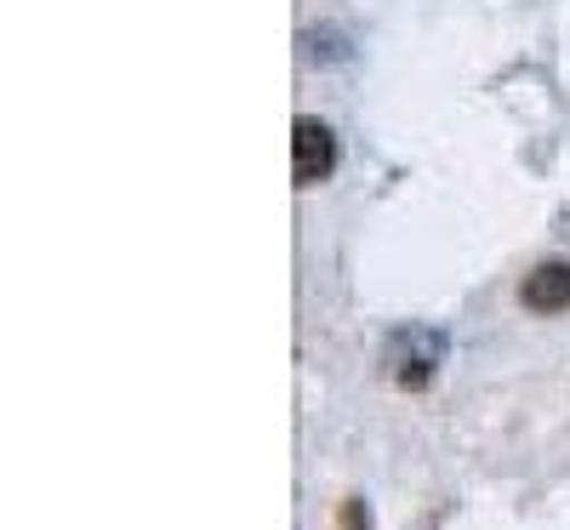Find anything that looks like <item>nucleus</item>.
Here are the masks:
<instances>
[{"mask_svg":"<svg viewBox=\"0 0 570 530\" xmlns=\"http://www.w3.org/2000/svg\"><path fill=\"white\" fill-rule=\"evenodd\" d=\"M519 303H525L531 314H564L570 308V263H537L525 274V285H519Z\"/></svg>","mask_w":570,"mask_h":530,"instance_id":"f03ea898","label":"nucleus"},{"mask_svg":"<svg viewBox=\"0 0 570 530\" xmlns=\"http://www.w3.org/2000/svg\"><path fill=\"white\" fill-rule=\"evenodd\" d=\"M292 166H297V183L303 188L325 183L331 166H337V131H331L325 120H314V115H303L292 126Z\"/></svg>","mask_w":570,"mask_h":530,"instance_id":"f257e3e1","label":"nucleus"}]
</instances>
